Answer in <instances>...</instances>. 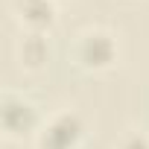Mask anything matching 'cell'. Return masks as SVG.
Returning a JSON list of instances; mask_svg holds the SVG:
<instances>
[{"label": "cell", "instance_id": "obj_1", "mask_svg": "<svg viewBox=\"0 0 149 149\" xmlns=\"http://www.w3.org/2000/svg\"><path fill=\"white\" fill-rule=\"evenodd\" d=\"M85 134V123L76 111L61 108L53 111L35 132V146L38 149H76L82 143Z\"/></svg>", "mask_w": 149, "mask_h": 149}, {"label": "cell", "instance_id": "obj_2", "mask_svg": "<svg viewBox=\"0 0 149 149\" xmlns=\"http://www.w3.org/2000/svg\"><path fill=\"white\" fill-rule=\"evenodd\" d=\"M76 61L85 70H105L117 61V38L102 26H88L76 35Z\"/></svg>", "mask_w": 149, "mask_h": 149}, {"label": "cell", "instance_id": "obj_3", "mask_svg": "<svg viewBox=\"0 0 149 149\" xmlns=\"http://www.w3.org/2000/svg\"><path fill=\"white\" fill-rule=\"evenodd\" d=\"M0 123H3L6 134L18 137V134H26V132H38V126L44 120L38 117V108L32 105V100H26L24 94L6 91L3 105H0Z\"/></svg>", "mask_w": 149, "mask_h": 149}, {"label": "cell", "instance_id": "obj_4", "mask_svg": "<svg viewBox=\"0 0 149 149\" xmlns=\"http://www.w3.org/2000/svg\"><path fill=\"white\" fill-rule=\"evenodd\" d=\"M12 9L26 32H44L56 21V0H12Z\"/></svg>", "mask_w": 149, "mask_h": 149}, {"label": "cell", "instance_id": "obj_5", "mask_svg": "<svg viewBox=\"0 0 149 149\" xmlns=\"http://www.w3.org/2000/svg\"><path fill=\"white\" fill-rule=\"evenodd\" d=\"M18 56H21V64H29V67H38L44 58H47V41H44V32H26L18 44Z\"/></svg>", "mask_w": 149, "mask_h": 149}, {"label": "cell", "instance_id": "obj_6", "mask_svg": "<svg viewBox=\"0 0 149 149\" xmlns=\"http://www.w3.org/2000/svg\"><path fill=\"white\" fill-rule=\"evenodd\" d=\"M114 149H149V134L140 132V129H129V132L117 140Z\"/></svg>", "mask_w": 149, "mask_h": 149}]
</instances>
